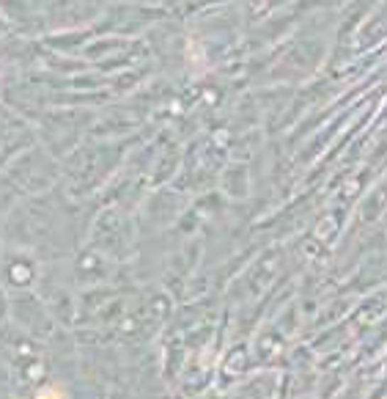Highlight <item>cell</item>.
<instances>
[{"mask_svg":"<svg viewBox=\"0 0 387 399\" xmlns=\"http://www.w3.org/2000/svg\"><path fill=\"white\" fill-rule=\"evenodd\" d=\"M36 399H63V394L58 391V388H53V385H50V388L39 391V397H36Z\"/></svg>","mask_w":387,"mask_h":399,"instance_id":"cell-1","label":"cell"}]
</instances>
